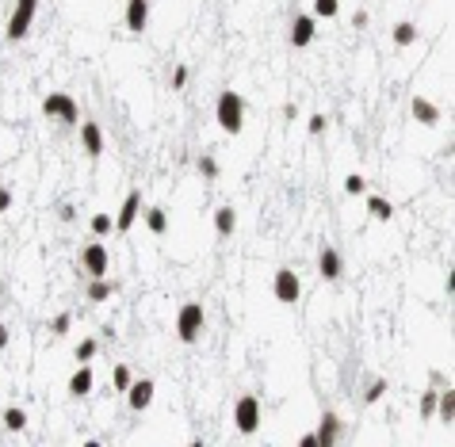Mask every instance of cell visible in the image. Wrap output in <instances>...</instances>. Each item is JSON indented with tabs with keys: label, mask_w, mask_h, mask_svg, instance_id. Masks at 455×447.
I'll return each mask as SVG.
<instances>
[{
	"label": "cell",
	"mask_w": 455,
	"mask_h": 447,
	"mask_svg": "<svg viewBox=\"0 0 455 447\" xmlns=\"http://www.w3.org/2000/svg\"><path fill=\"white\" fill-rule=\"evenodd\" d=\"M42 115L62 119V122H77L81 119V108H77V100L65 96V92H50V96L42 100Z\"/></svg>",
	"instance_id": "5b68a950"
},
{
	"label": "cell",
	"mask_w": 455,
	"mask_h": 447,
	"mask_svg": "<svg viewBox=\"0 0 455 447\" xmlns=\"http://www.w3.org/2000/svg\"><path fill=\"white\" fill-rule=\"evenodd\" d=\"M81 146H84V153L88 157H100L103 153V130H100V122H81Z\"/></svg>",
	"instance_id": "4fadbf2b"
},
{
	"label": "cell",
	"mask_w": 455,
	"mask_h": 447,
	"mask_svg": "<svg viewBox=\"0 0 455 447\" xmlns=\"http://www.w3.org/2000/svg\"><path fill=\"white\" fill-rule=\"evenodd\" d=\"M383 394H386V378H375V383L367 386V394H364V405H375Z\"/></svg>",
	"instance_id": "484cf974"
},
{
	"label": "cell",
	"mask_w": 455,
	"mask_h": 447,
	"mask_svg": "<svg viewBox=\"0 0 455 447\" xmlns=\"http://www.w3.org/2000/svg\"><path fill=\"white\" fill-rule=\"evenodd\" d=\"M318 272H321V279H340L345 260H340V252L333 249V245H326V249L318 252Z\"/></svg>",
	"instance_id": "8fae6325"
},
{
	"label": "cell",
	"mask_w": 455,
	"mask_h": 447,
	"mask_svg": "<svg viewBox=\"0 0 455 447\" xmlns=\"http://www.w3.org/2000/svg\"><path fill=\"white\" fill-rule=\"evenodd\" d=\"M58 214H62V222H73V218H77V211H73L69 203H62V211H58Z\"/></svg>",
	"instance_id": "d590c367"
},
{
	"label": "cell",
	"mask_w": 455,
	"mask_h": 447,
	"mask_svg": "<svg viewBox=\"0 0 455 447\" xmlns=\"http://www.w3.org/2000/svg\"><path fill=\"white\" fill-rule=\"evenodd\" d=\"M35 12H39V0H16V12H12V20H8L4 39L8 42L27 39V31H31V23H35Z\"/></svg>",
	"instance_id": "3957f363"
},
{
	"label": "cell",
	"mask_w": 455,
	"mask_h": 447,
	"mask_svg": "<svg viewBox=\"0 0 455 447\" xmlns=\"http://www.w3.org/2000/svg\"><path fill=\"white\" fill-rule=\"evenodd\" d=\"M0 421H4L8 432H23V428H27V413L12 405V409H4V417H0Z\"/></svg>",
	"instance_id": "44dd1931"
},
{
	"label": "cell",
	"mask_w": 455,
	"mask_h": 447,
	"mask_svg": "<svg viewBox=\"0 0 455 447\" xmlns=\"http://www.w3.org/2000/svg\"><path fill=\"white\" fill-rule=\"evenodd\" d=\"M352 23H356V31H364V27H367V12H356Z\"/></svg>",
	"instance_id": "8d00e7d4"
},
{
	"label": "cell",
	"mask_w": 455,
	"mask_h": 447,
	"mask_svg": "<svg viewBox=\"0 0 455 447\" xmlns=\"http://www.w3.org/2000/svg\"><path fill=\"white\" fill-rule=\"evenodd\" d=\"M8 340H12V337H8V325H4V321H0V352L8 348Z\"/></svg>",
	"instance_id": "74e56055"
},
{
	"label": "cell",
	"mask_w": 455,
	"mask_h": 447,
	"mask_svg": "<svg viewBox=\"0 0 455 447\" xmlns=\"http://www.w3.org/2000/svg\"><path fill=\"white\" fill-rule=\"evenodd\" d=\"M138 211H142V192H130L127 199H122V211H119V218H115V230H119V233H130V230H134Z\"/></svg>",
	"instance_id": "30bf717a"
},
{
	"label": "cell",
	"mask_w": 455,
	"mask_h": 447,
	"mask_svg": "<svg viewBox=\"0 0 455 447\" xmlns=\"http://www.w3.org/2000/svg\"><path fill=\"white\" fill-rule=\"evenodd\" d=\"M306 130H310V134H321V130H326V115H310Z\"/></svg>",
	"instance_id": "836d02e7"
},
{
	"label": "cell",
	"mask_w": 455,
	"mask_h": 447,
	"mask_svg": "<svg viewBox=\"0 0 455 447\" xmlns=\"http://www.w3.org/2000/svg\"><path fill=\"white\" fill-rule=\"evenodd\" d=\"M432 413H436V390H429V394L421 397V417H425V421H432Z\"/></svg>",
	"instance_id": "4dcf8cb0"
},
{
	"label": "cell",
	"mask_w": 455,
	"mask_h": 447,
	"mask_svg": "<svg viewBox=\"0 0 455 447\" xmlns=\"http://www.w3.org/2000/svg\"><path fill=\"white\" fill-rule=\"evenodd\" d=\"M92 383H96V378H92V367L81 364L77 371H73V378H69V394H73V397H84V394L92 390Z\"/></svg>",
	"instance_id": "2e32d148"
},
{
	"label": "cell",
	"mask_w": 455,
	"mask_h": 447,
	"mask_svg": "<svg viewBox=\"0 0 455 447\" xmlns=\"http://www.w3.org/2000/svg\"><path fill=\"white\" fill-rule=\"evenodd\" d=\"M188 84V65H176L173 69V88H184Z\"/></svg>",
	"instance_id": "d6a6232c"
},
{
	"label": "cell",
	"mask_w": 455,
	"mask_h": 447,
	"mask_svg": "<svg viewBox=\"0 0 455 447\" xmlns=\"http://www.w3.org/2000/svg\"><path fill=\"white\" fill-rule=\"evenodd\" d=\"M314 436H318V447H333L340 436H345V428H340V417H337V413H326Z\"/></svg>",
	"instance_id": "7c38bea8"
},
{
	"label": "cell",
	"mask_w": 455,
	"mask_h": 447,
	"mask_svg": "<svg viewBox=\"0 0 455 447\" xmlns=\"http://www.w3.org/2000/svg\"><path fill=\"white\" fill-rule=\"evenodd\" d=\"M149 23V4L146 0H127V27L130 31H146Z\"/></svg>",
	"instance_id": "9a60e30c"
},
{
	"label": "cell",
	"mask_w": 455,
	"mask_h": 447,
	"mask_svg": "<svg viewBox=\"0 0 455 447\" xmlns=\"http://www.w3.org/2000/svg\"><path fill=\"white\" fill-rule=\"evenodd\" d=\"M203 302H184V306L176 310V337L184 340V344H195L199 337H203Z\"/></svg>",
	"instance_id": "7a4b0ae2"
},
{
	"label": "cell",
	"mask_w": 455,
	"mask_h": 447,
	"mask_svg": "<svg viewBox=\"0 0 455 447\" xmlns=\"http://www.w3.org/2000/svg\"><path fill=\"white\" fill-rule=\"evenodd\" d=\"M364 187H367V184H364V176H356V173L345 180V192H348V195H359V192H364Z\"/></svg>",
	"instance_id": "1f68e13d"
},
{
	"label": "cell",
	"mask_w": 455,
	"mask_h": 447,
	"mask_svg": "<svg viewBox=\"0 0 455 447\" xmlns=\"http://www.w3.org/2000/svg\"><path fill=\"white\" fill-rule=\"evenodd\" d=\"M234 424H238L241 436H253L260 428V402L253 394L238 397V405H234Z\"/></svg>",
	"instance_id": "277c9868"
},
{
	"label": "cell",
	"mask_w": 455,
	"mask_h": 447,
	"mask_svg": "<svg viewBox=\"0 0 455 447\" xmlns=\"http://www.w3.org/2000/svg\"><path fill=\"white\" fill-rule=\"evenodd\" d=\"M111 294H115V283H108V275H103V279H92V283H88L84 298H88V302H108Z\"/></svg>",
	"instance_id": "d6986e66"
},
{
	"label": "cell",
	"mask_w": 455,
	"mask_h": 447,
	"mask_svg": "<svg viewBox=\"0 0 455 447\" xmlns=\"http://www.w3.org/2000/svg\"><path fill=\"white\" fill-rule=\"evenodd\" d=\"M299 443H302V447H318V436H314V432H306V436H302Z\"/></svg>",
	"instance_id": "f35d334b"
},
{
	"label": "cell",
	"mask_w": 455,
	"mask_h": 447,
	"mask_svg": "<svg viewBox=\"0 0 455 447\" xmlns=\"http://www.w3.org/2000/svg\"><path fill=\"white\" fill-rule=\"evenodd\" d=\"M432 417H440V421H455V390L448 386V390H440V394H436V413Z\"/></svg>",
	"instance_id": "e0dca14e"
},
{
	"label": "cell",
	"mask_w": 455,
	"mask_h": 447,
	"mask_svg": "<svg viewBox=\"0 0 455 447\" xmlns=\"http://www.w3.org/2000/svg\"><path fill=\"white\" fill-rule=\"evenodd\" d=\"M410 111H413V119L421 122V127H436V122H440V108H436L432 100H425V96H413Z\"/></svg>",
	"instance_id": "5bb4252c"
},
{
	"label": "cell",
	"mask_w": 455,
	"mask_h": 447,
	"mask_svg": "<svg viewBox=\"0 0 455 447\" xmlns=\"http://www.w3.org/2000/svg\"><path fill=\"white\" fill-rule=\"evenodd\" d=\"M154 378H138V383H130L127 386V405L134 409V413H142V409H149L154 405Z\"/></svg>",
	"instance_id": "ba28073f"
},
{
	"label": "cell",
	"mask_w": 455,
	"mask_h": 447,
	"mask_svg": "<svg viewBox=\"0 0 455 447\" xmlns=\"http://www.w3.org/2000/svg\"><path fill=\"white\" fill-rule=\"evenodd\" d=\"M96 348H100L96 340H81V344H77V359H81V364H88V359L96 356Z\"/></svg>",
	"instance_id": "f546056e"
},
{
	"label": "cell",
	"mask_w": 455,
	"mask_h": 447,
	"mask_svg": "<svg viewBox=\"0 0 455 447\" xmlns=\"http://www.w3.org/2000/svg\"><path fill=\"white\" fill-rule=\"evenodd\" d=\"M111 383H115V390H122V394H127V386L130 383H134V375H130V367H115V371H111Z\"/></svg>",
	"instance_id": "d4e9b609"
},
{
	"label": "cell",
	"mask_w": 455,
	"mask_h": 447,
	"mask_svg": "<svg viewBox=\"0 0 455 447\" xmlns=\"http://www.w3.org/2000/svg\"><path fill=\"white\" fill-rule=\"evenodd\" d=\"M272 291H276V298L283 302V306H295L299 294H302V283H299L295 268H280L276 279H272Z\"/></svg>",
	"instance_id": "52a82bcc"
},
{
	"label": "cell",
	"mask_w": 455,
	"mask_h": 447,
	"mask_svg": "<svg viewBox=\"0 0 455 447\" xmlns=\"http://www.w3.org/2000/svg\"><path fill=\"white\" fill-rule=\"evenodd\" d=\"M214 115H218V127H222L226 134H241V127H245V100L234 88L218 92Z\"/></svg>",
	"instance_id": "6da1fadb"
},
{
	"label": "cell",
	"mask_w": 455,
	"mask_h": 447,
	"mask_svg": "<svg viewBox=\"0 0 455 447\" xmlns=\"http://www.w3.org/2000/svg\"><path fill=\"white\" fill-rule=\"evenodd\" d=\"M69 325H73V318L69 313H58V318L50 321V329H54V337H65V332H69Z\"/></svg>",
	"instance_id": "f1b7e54d"
},
{
	"label": "cell",
	"mask_w": 455,
	"mask_h": 447,
	"mask_svg": "<svg viewBox=\"0 0 455 447\" xmlns=\"http://www.w3.org/2000/svg\"><path fill=\"white\" fill-rule=\"evenodd\" d=\"M195 168H199V173H203L207 180H214V176H218V161H214V157H207V153L195 161Z\"/></svg>",
	"instance_id": "83f0119b"
},
{
	"label": "cell",
	"mask_w": 455,
	"mask_h": 447,
	"mask_svg": "<svg viewBox=\"0 0 455 447\" xmlns=\"http://www.w3.org/2000/svg\"><path fill=\"white\" fill-rule=\"evenodd\" d=\"M417 42V23H398L394 27V46H413Z\"/></svg>",
	"instance_id": "603a6c76"
},
{
	"label": "cell",
	"mask_w": 455,
	"mask_h": 447,
	"mask_svg": "<svg viewBox=\"0 0 455 447\" xmlns=\"http://www.w3.org/2000/svg\"><path fill=\"white\" fill-rule=\"evenodd\" d=\"M340 12V0H314V20H333Z\"/></svg>",
	"instance_id": "cb8c5ba5"
},
{
	"label": "cell",
	"mask_w": 455,
	"mask_h": 447,
	"mask_svg": "<svg viewBox=\"0 0 455 447\" xmlns=\"http://www.w3.org/2000/svg\"><path fill=\"white\" fill-rule=\"evenodd\" d=\"M234 226H238V214H234V207H218V211H214V230H218V237H230Z\"/></svg>",
	"instance_id": "ac0fdd59"
},
{
	"label": "cell",
	"mask_w": 455,
	"mask_h": 447,
	"mask_svg": "<svg viewBox=\"0 0 455 447\" xmlns=\"http://www.w3.org/2000/svg\"><path fill=\"white\" fill-rule=\"evenodd\" d=\"M88 226H92V233H96V237L111 233V214H103V211H100V214H92V222H88Z\"/></svg>",
	"instance_id": "4316f807"
},
{
	"label": "cell",
	"mask_w": 455,
	"mask_h": 447,
	"mask_svg": "<svg viewBox=\"0 0 455 447\" xmlns=\"http://www.w3.org/2000/svg\"><path fill=\"white\" fill-rule=\"evenodd\" d=\"M318 35V20L314 16H295V23H291V46L302 50V46H310Z\"/></svg>",
	"instance_id": "9c48e42d"
},
{
	"label": "cell",
	"mask_w": 455,
	"mask_h": 447,
	"mask_svg": "<svg viewBox=\"0 0 455 447\" xmlns=\"http://www.w3.org/2000/svg\"><path fill=\"white\" fill-rule=\"evenodd\" d=\"M81 268L88 272V279H103V275H108V268H111V256H108V249H103L100 241L84 245V249H81Z\"/></svg>",
	"instance_id": "8992f818"
},
{
	"label": "cell",
	"mask_w": 455,
	"mask_h": 447,
	"mask_svg": "<svg viewBox=\"0 0 455 447\" xmlns=\"http://www.w3.org/2000/svg\"><path fill=\"white\" fill-rule=\"evenodd\" d=\"M367 211H372V218H379V222H391V218H394V207L386 203L383 195H372V199H367Z\"/></svg>",
	"instance_id": "ffe728a7"
},
{
	"label": "cell",
	"mask_w": 455,
	"mask_h": 447,
	"mask_svg": "<svg viewBox=\"0 0 455 447\" xmlns=\"http://www.w3.org/2000/svg\"><path fill=\"white\" fill-rule=\"evenodd\" d=\"M146 226H149V233H165L168 230V214L161 211V207H149V211H146Z\"/></svg>",
	"instance_id": "7402d4cb"
},
{
	"label": "cell",
	"mask_w": 455,
	"mask_h": 447,
	"mask_svg": "<svg viewBox=\"0 0 455 447\" xmlns=\"http://www.w3.org/2000/svg\"><path fill=\"white\" fill-rule=\"evenodd\" d=\"M8 207H12V192H8V187H0V214H4Z\"/></svg>",
	"instance_id": "e575fe53"
}]
</instances>
